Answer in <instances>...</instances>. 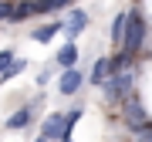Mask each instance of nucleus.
Returning <instances> with one entry per match:
<instances>
[{"label":"nucleus","mask_w":152,"mask_h":142,"mask_svg":"<svg viewBox=\"0 0 152 142\" xmlns=\"http://www.w3.org/2000/svg\"><path fill=\"white\" fill-rule=\"evenodd\" d=\"M68 142H71V139H68Z\"/></svg>","instance_id":"obj_17"},{"label":"nucleus","mask_w":152,"mask_h":142,"mask_svg":"<svg viewBox=\"0 0 152 142\" xmlns=\"http://www.w3.org/2000/svg\"><path fill=\"white\" fill-rule=\"evenodd\" d=\"M41 135L48 142H64V115L51 112L48 119H44V125H41Z\"/></svg>","instance_id":"obj_4"},{"label":"nucleus","mask_w":152,"mask_h":142,"mask_svg":"<svg viewBox=\"0 0 152 142\" xmlns=\"http://www.w3.org/2000/svg\"><path fill=\"white\" fill-rule=\"evenodd\" d=\"M64 31V20H51V24H44V27H37L34 31V41H51V37H58V34Z\"/></svg>","instance_id":"obj_9"},{"label":"nucleus","mask_w":152,"mask_h":142,"mask_svg":"<svg viewBox=\"0 0 152 142\" xmlns=\"http://www.w3.org/2000/svg\"><path fill=\"white\" fill-rule=\"evenodd\" d=\"M135 78H139L135 64H129L125 71H115V75H108V78H105V85H102L105 98H108V102H122L129 91H135Z\"/></svg>","instance_id":"obj_1"},{"label":"nucleus","mask_w":152,"mask_h":142,"mask_svg":"<svg viewBox=\"0 0 152 142\" xmlns=\"http://www.w3.org/2000/svg\"><path fill=\"white\" fill-rule=\"evenodd\" d=\"M14 10H17V4H10V0H0V20H4V24L14 20Z\"/></svg>","instance_id":"obj_13"},{"label":"nucleus","mask_w":152,"mask_h":142,"mask_svg":"<svg viewBox=\"0 0 152 142\" xmlns=\"http://www.w3.org/2000/svg\"><path fill=\"white\" fill-rule=\"evenodd\" d=\"M54 61H58L61 68H75V64H78V48H75L71 41H68V44H61V51H58V58H54Z\"/></svg>","instance_id":"obj_8"},{"label":"nucleus","mask_w":152,"mask_h":142,"mask_svg":"<svg viewBox=\"0 0 152 142\" xmlns=\"http://www.w3.org/2000/svg\"><path fill=\"white\" fill-rule=\"evenodd\" d=\"M125 24H129V10L115 14V20H112V44H115V48H122V37H125Z\"/></svg>","instance_id":"obj_10"},{"label":"nucleus","mask_w":152,"mask_h":142,"mask_svg":"<svg viewBox=\"0 0 152 142\" xmlns=\"http://www.w3.org/2000/svg\"><path fill=\"white\" fill-rule=\"evenodd\" d=\"M81 85H85V75H81L78 68H64L61 78H58V91H61V95H75Z\"/></svg>","instance_id":"obj_5"},{"label":"nucleus","mask_w":152,"mask_h":142,"mask_svg":"<svg viewBox=\"0 0 152 142\" xmlns=\"http://www.w3.org/2000/svg\"><path fill=\"white\" fill-rule=\"evenodd\" d=\"M105 78H108V58H98L95 68H91V75H88V81L91 85H105Z\"/></svg>","instance_id":"obj_11"},{"label":"nucleus","mask_w":152,"mask_h":142,"mask_svg":"<svg viewBox=\"0 0 152 142\" xmlns=\"http://www.w3.org/2000/svg\"><path fill=\"white\" fill-rule=\"evenodd\" d=\"M135 142H152V122H149L142 132H135Z\"/></svg>","instance_id":"obj_15"},{"label":"nucleus","mask_w":152,"mask_h":142,"mask_svg":"<svg viewBox=\"0 0 152 142\" xmlns=\"http://www.w3.org/2000/svg\"><path fill=\"white\" fill-rule=\"evenodd\" d=\"M24 68H27V61H10V64H7V71H4V75H0V81H10V78H17V75H20V71Z\"/></svg>","instance_id":"obj_12"},{"label":"nucleus","mask_w":152,"mask_h":142,"mask_svg":"<svg viewBox=\"0 0 152 142\" xmlns=\"http://www.w3.org/2000/svg\"><path fill=\"white\" fill-rule=\"evenodd\" d=\"M142 44H145V17H142L135 7L129 10V24H125V37H122V48L129 58H135L139 51H142Z\"/></svg>","instance_id":"obj_2"},{"label":"nucleus","mask_w":152,"mask_h":142,"mask_svg":"<svg viewBox=\"0 0 152 142\" xmlns=\"http://www.w3.org/2000/svg\"><path fill=\"white\" fill-rule=\"evenodd\" d=\"M34 105H37V102H34ZM34 105H24V108H17L10 119H7V129H10V132L27 129V125H31V119H34Z\"/></svg>","instance_id":"obj_6"},{"label":"nucleus","mask_w":152,"mask_h":142,"mask_svg":"<svg viewBox=\"0 0 152 142\" xmlns=\"http://www.w3.org/2000/svg\"><path fill=\"white\" fill-rule=\"evenodd\" d=\"M85 27H88V14L85 10H71L68 20H64V34H68V37H78Z\"/></svg>","instance_id":"obj_7"},{"label":"nucleus","mask_w":152,"mask_h":142,"mask_svg":"<svg viewBox=\"0 0 152 142\" xmlns=\"http://www.w3.org/2000/svg\"><path fill=\"white\" fill-rule=\"evenodd\" d=\"M10 61H14V51H10V48H4V51H0V75L7 71V64H10Z\"/></svg>","instance_id":"obj_14"},{"label":"nucleus","mask_w":152,"mask_h":142,"mask_svg":"<svg viewBox=\"0 0 152 142\" xmlns=\"http://www.w3.org/2000/svg\"><path fill=\"white\" fill-rule=\"evenodd\" d=\"M37 142H48V139H44V135H37Z\"/></svg>","instance_id":"obj_16"},{"label":"nucleus","mask_w":152,"mask_h":142,"mask_svg":"<svg viewBox=\"0 0 152 142\" xmlns=\"http://www.w3.org/2000/svg\"><path fill=\"white\" fill-rule=\"evenodd\" d=\"M122 122H125V125H129L132 132H142V129L149 125L145 105H142V98H139L135 91H129V95L122 98Z\"/></svg>","instance_id":"obj_3"}]
</instances>
